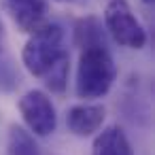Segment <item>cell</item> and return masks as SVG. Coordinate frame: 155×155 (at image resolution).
I'll list each match as a JSON object with an SVG mask.
<instances>
[{"label": "cell", "instance_id": "6da1fadb", "mask_svg": "<svg viewBox=\"0 0 155 155\" xmlns=\"http://www.w3.org/2000/svg\"><path fill=\"white\" fill-rule=\"evenodd\" d=\"M117 79V66L110 51L104 45H87L79 55L77 66V96L83 100H96L110 91Z\"/></svg>", "mask_w": 155, "mask_h": 155}, {"label": "cell", "instance_id": "7a4b0ae2", "mask_svg": "<svg viewBox=\"0 0 155 155\" xmlns=\"http://www.w3.org/2000/svg\"><path fill=\"white\" fill-rule=\"evenodd\" d=\"M64 58H68V51L64 47V30L62 26L49 21H45L38 30L30 34L21 51V62L26 70L38 79H45L51 68Z\"/></svg>", "mask_w": 155, "mask_h": 155}, {"label": "cell", "instance_id": "3957f363", "mask_svg": "<svg viewBox=\"0 0 155 155\" xmlns=\"http://www.w3.org/2000/svg\"><path fill=\"white\" fill-rule=\"evenodd\" d=\"M104 24L115 43L127 49H142L147 45V32L132 13L125 0H110L104 9Z\"/></svg>", "mask_w": 155, "mask_h": 155}, {"label": "cell", "instance_id": "277c9868", "mask_svg": "<svg viewBox=\"0 0 155 155\" xmlns=\"http://www.w3.org/2000/svg\"><path fill=\"white\" fill-rule=\"evenodd\" d=\"M19 113L24 123L28 125L30 132H34V136H51L58 127V115H55V106L51 102V98L41 91V89H30L19 98Z\"/></svg>", "mask_w": 155, "mask_h": 155}, {"label": "cell", "instance_id": "5b68a950", "mask_svg": "<svg viewBox=\"0 0 155 155\" xmlns=\"http://www.w3.org/2000/svg\"><path fill=\"white\" fill-rule=\"evenodd\" d=\"M5 7L21 32L32 34L47 19V2L45 0H5Z\"/></svg>", "mask_w": 155, "mask_h": 155}, {"label": "cell", "instance_id": "8992f818", "mask_svg": "<svg viewBox=\"0 0 155 155\" xmlns=\"http://www.w3.org/2000/svg\"><path fill=\"white\" fill-rule=\"evenodd\" d=\"M106 108L102 104H77L66 115V125L74 136H91L102 127Z\"/></svg>", "mask_w": 155, "mask_h": 155}, {"label": "cell", "instance_id": "52a82bcc", "mask_svg": "<svg viewBox=\"0 0 155 155\" xmlns=\"http://www.w3.org/2000/svg\"><path fill=\"white\" fill-rule=\"evenodd\" d=\"M91 155H132V147L119 125H108L96 136L91 144Z\"/></svg>", "mask_w": 155, "mask_h": 155}, {"label": "cell", "instance_id": "ba28073f", "mask_svg": "<svg viewBox=\"0 0 155 155\" xmlns=\"http://www.w3.org/2000/svg\"><path fill=\"white\" fill-rule=\"evenodd\" d=\"M7 155H41V149L26 127L11 125L7 138Z\"/></svg>", "mask_w": 155, "mask_h": 155}, {"label": "cell", "instance_id": "9c48e42d", "mask_svg": "<svg viewBox=\"0 0 155 155\" xmlns=\"http://www.w3.org/2000/svg\"><path fill=\"white\" fill-rule=\"evenodd\" d=\"M68 68H70V58H64L62 62H58L53 68H51V72L43 79L45 81V85L51 89V91H64L66 89V83H68Z\"/></svg>", "mask_w": 155, "mask_h": 155}, {"label": "cell", "instance_id": "30bf717a", "mask_svg": "<svg viewBox=\"0 0 155 155\" xmlns=\"http://www.w3.org/2000/svg\"><path fill=\"white\" fill-rule=\"evenodd\" d=\"M2 47H5V28H2V21H0V53H2Z\"/></svg>", "mask_w": 155, "mask_h": 155}, {"label": "cell", "instance_id": "8fae6325", "mask_svg": "<svg viewBox=\"0 0 155 155\" xmlns=\"http://www.w3.org/2000/svg\"><path fill=\"white\" fill-rule=\"evenodd\" d=\"M58 2H72V0H58Z\"/></svg>", "mask_w": 155, "mask_h": 155}, {"label": "cell", "instance_id": "7c38bea8", "mask_svg": "<svg viewBox=\"0 0 155 155\" xmlns=\"http://www.w3.org/2000/svg\"><path fill=\"white\" fill-rule=\"evenodd\" d=\"M142 2H147V5H151V2H153V0H142Z\"/></svg>", "mask_w": 155, "mask_h": 155}]
</instances>
